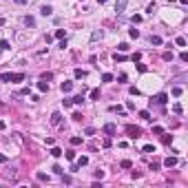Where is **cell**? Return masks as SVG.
<instances>
[{"label": "cell", "instance_id": "obj_1", "mask_svg": "<svg viewBox=\"0 0 188 188\" xmlns=\"http://www.w3.org/2000/svg\"><path fill=\"white\" fill-rule=\"evenodd\" d=\"M0 80H2V82H22V80H25V73H2Z\"/></svg>", "mask_w": 188, "mask_h": 188}, {"label": "cell", "instance_id": "obj_2", "mask_svg": "<svg viewBox=\"0 0 188 188\" xmlns=\"http://www.w3.org/2000/svg\"><path fill=\"white\" fill-rule=\"evenodd\" d=\"M126 133H128V137H131V139H137L142 131H139V126H133V124H128V126H126Z\"/></svg>", "mask_w": 188, "mask_h": 188}, {"label": "cell", "instance_id": "obj_3", "mask_svg": "<svg viewBox=\"0 0 188 188\" xmlns=\"http://www.w3.org/2000/svg\"><path fill=\"white\" fill-rule=\"evenodd\" d=\"M126 5H128V0H117V2H115V11H117V13H124V11H126Z\"/></svg>", "mask_w": 188, "mask_h": 188}, {"label": "cell", "instance_id": "obj_4", "mask_svg": "<svg viewBox=\"0 0 188 188\" xmlns=\"http://www.w3.org/2000/svg\"><path fill=\"white\" fill-rule=\"evenodd\" d=\"M104 133H109V135H115V133H117V126H115L113 122H109V124H104Z\"/></svg>", "mask_w": 188, "mask_h": 188}, {"label": "cell", "instance_id": "obj_5", "mask_svg": "<svg viewBox=\"0 0 188 188\" xmlns=\"http://www.w3.org/2000/svg\"><path fill=\"white\" fill-rule=\"evenodd\" d=\"M177 164H179L177 157H166V159H164V166H166V168H173V166H177Z\"/></svg>", "mask_w": 188, "mask_h": 188}, {"label": "cell", "instance_id": "obj_6", "mask_svg": "<svg viewBox=\"0 0 188 188\" xmlns=\"http://www.w3.org/2000/svg\"><path fill=\"white\" fill-rule=\"evenodd\" d=\"M60 89H62V93H71L73 91V82H62Z\"/></svg>", "mask_w": 188, "mask_h": 188}, {"label": "cell", "instance_id": "obj_7", "mask_svg": "<svg viewBox=\"0 0 188 188\" xmlns=\"http://www.w3.org/2000/svg\"><path fill=\"white\" fill-rule=\"evenodd\" d=\"M166 102H168V95L166 93H159L157 97H155V104H166Z\"/></svg>", "mask_w": 188, "mask_h": 188}, {"label": "cell", "instance_id": "obj_8", "mask_svg": "<svg viewBox=\"0 0 188 188\" xmlns=\"http://www.w3.org/2000/svg\"><path fill=\"white\" fill-rule=\"evenodd\" d=\"M60 122H62V115H60V113H53V115H51V124H53V126H58Z\"/></svg>", "mask_w": 188, "mask_h": 188}, {"label": "cell", "instance_id": "obj_9", "mask_svg": "<svg viewBox=\"0 0 188 188\" xmlns=\"http://www.w3.org/2000/svg\"><path fill=\"white\" fill-rule=\"evenodd\" d=\"M5 177H7V179H11V181H13V179H16V177H18V171H16V168H11V171H7V173H5Z\"/></svg>", "mask_w": 188, "mask_h": 188}, {"label": "cell", "instance_id": "obj_10", "mask_svg": "<svg viewBox=\"0 0 188 188\" xmlns=\"http://www.w3.org/2000/svg\"><path fill=\"white\" fill-rule=\"evenodd\" d=\"M40 13H42V16H51V13H53V7H49V5H44V7L40 9Z\"/></svg>", "mask_w": 188, "mask_h": 188}, {"label": "cell", "instance_id": "obj_11", "mask_svg": "<svg viewBox=\"0 0 188 188\" xmlns=\"http://www.w3.org/2000/svg\"><path fill=\"white\" fill-rule=\"evenodd\" d=\"M35 177H38V181H47L49 184V175L47 173H35Z\"/></svg>", "mask_w": 188, "mask_h": 188}, {"label": "cell", "instance_id": "obj_12", "mask_svg": "<svg viewBox=\"0 0 188 188\" xmlns=\"http://www.w3.org/2000/svg\"><path fill=\"white\" fill-rule=\"evenodd\" d=\"M38 91H42V93H44V91H49V82H44V80H42V82H38Z\"/></svg>", "mask_w": 188, "mask_h": 188}, {"label": "cell", "instance_id": "obj_13", "mask_svg": "<svg viewBox=\"0 0 188 188\" xmlns=\"http://www.w3.org/2000/svg\"><path fill=\"white\" fill-rule=\"evenodd\" d=\"M22 22H25L27 27H35V20H33L31 16H25V20H22Z\"/></svg>", "mask_w": 188, "mask_h": 188}, {"label": "cell", "instance_id": "obj_14", "mask_svg": "<svg viewBox=\"0 0 188 188\" xmlns=\"http://www.w3.org/2000/svg\"><path fill=\"white\" fill-rule=\"evenodd\" d=\"M71 102H73V104H77V106H80V104L84 102V95H82V93H80V95H75V97H73Z\"/></svg>", "mask_w": 188, "mask_h": 188}, {"label": "cell", "instance_id": "obj_15", "mask_svg": "<svg viewBox=\"0 0 188 188\" xmlns=\"http://www.w3.org/2000/svg\"><path fill=\"white\" fill-rule=\"evenodd\" d=\"M139 117H142V120H148V122H153V117H151V113H148V111H139Z\"/></svg>", "mask_w": 188, "mask_h": 188}, {"label": "cell", "instance_id": "obj_16", "mask_svg": "<svg viewBox=\"0 0 188 188\" xmlns=\"http://www.w3.org/2000/svg\"><path fill=\"white\" fill-rule=\"evenodd\" d=\"M75 77H77V80H84V77H86V71H82V69H75Z\"/></svg>", "mask_w": 188, "mask_h": 188}, {"label": "cell", "instance_id": "obj_17", "mask_svg": "<svg viewBox=\"0 0 188 188\" xmlns=\"http://www.w3.org/2000/svg\"><path fill=\"white\" fill-rule=\"evenodd\" d=\"M151 42H153L155 47H159V44H162V38H159V35H151Z\"/></svg>", "mask_w": 188, "mask_h": 188}, {"label": "cell", "instance_id": "obj_18", "mask_svg": "<svg viewBox=\"0 0 188 188\" xmlns=\"http://www.w3.org/2000/svg\"><path fill=\"white\" fill-rule=\"evenodd\" d=\"M0 49H2V51H7V49H11V44H9L7 40H0Z\"/></svg>", "mask_w": 188, "mask_h": 188}, {"label": "cell", "instance_id": "obj_19", "mask_svg": "<svg viewBox=\"0 0 188 188\" xmlns=\"http://www.w3.org/2000/svg\"><path fill=\"white\" fill-rule=\"evenodd\" d=\"M181 93H184V89H181V86H175V89H173V95H175V97H179Z\"/></svg>", "mask_w": 188, "mask_h": 188}, {"label": "cell", "instance_id": "obj_20", "mask_svg": "<svg viewBox=\"0 0 188 188\" xmlns=\"http://www.w3.org/2000/svg\"><path fill=\"white\" fill-rule=\"evenodd\" d=\"M91 100H100V89H93V91H91Z\"/></svg>", "mask_w": 188, "mask_h": 188}, {"label": "cell", "instance_id": "obj_21", "mask_svg": "<svg viewBox=\"0 0 188 188\" xmlns=\"http://www.w3.org/2000/svg\"><path fill=\"white\" fill-rule=\"evenodd\" d=\"M86 164H89V157H80V159H77V166H80V168L86 166Z\"/></svg>", "mask_w": 188, "mask_h": 188}, {"label": "cell", "instance_id": "obj_22", "mask_svg": "<svg viewBox=\"0 0 188 188\" xmlns=\"http://www.w3.org/2000/svg\"><path fill=\"white\" fill-rule=\"evenodd\" d=\"M51 155H53V157H60V155H62V151L58 148V146H53V148H51Z\"/></svg>", "mask_w": 188, "mask_h": 188}, {"label": "cell", "instance_id": "obj_23", "mask_svg": "<svg viewBox=\"0 0 188 188\" xmlns=\"http://www.w3.org/2000/svg\"><path fill=\"white\" fill-rule=\"evenodd\" d=\"M71 144H73V146H80V144H82V137H71Z\"/></svg>", "mask_w": 188, "mask_h": 188}, {"label": "cell", "instance_id": "obj_24", "mask_svg": "<svg viewBox=\"0 0 188 188\" xmlns=\"http://www.w3.org/2000/svg\"><path fill=\"white\" fill-rule=\"evenodd\" d=\"M113 60H115V62H124V60H126V58H124L122 53H115V55H113Z\"/></svg>", "mask_w": 188, "mask_h": 188}, {"label": "cell", "instance_id": "obj_25", "mask_svg": "<svg viewBox=\"0 0 188 188\" xmlns=\"http://www.w3.org/2000/svg\"><path fill=\"white\" fill-rule=\"evenodd\" d=\"M175 42H177V47H186V38H181V35H179Z\"/></svg>", "mask_w": 188, "mask_h": 188}, {"label": "cell", "instance_id": "obj_26", "mask_svg": "<svg viewBox=\"0 0 188 188\" xmlns=\"http://www.w3.org/2000/svg\"><path fill=\"white\" fill-rule=\"evenodd\" d=\"M64 155H67V159H69V162H73V159H75V153H73V151H67Z\"/></svg>", "mask_w": 188, "mask_h": 188}, {"label": "cell", "instance_id": "obj_27", "mask_svg": "<svg viewBox=\"0 0 188 188\" xmlns=\"http://www.w3.org/2000/svg\"><path fill=\"white\" fill-rule=\"evenodd\" d=\"M53 173H55V175H64V171H62V166H58V164L53 166Z\"/></svg>", "mask_w": 188, "mask_h": 188}, {"label": "cell", "instance_id": "obj_28", "mask_svg": "<svg viewBox=\"0 0 188 188\" xmlns=\"http://www.w3.org/2000/svg\"><path fill=\"white\" fill-rule=\"evenodd\" d=\"M153 133L155 135H164V128L162 126H153Z\"/></svg>", "mask_w": 188, "mask_h": 188}, {"label": "cell", "instance_id": "obj_29", "mask_svg": "<svg viewBox=\"0 0 188 188\" xmlns=\"http://www.w3.org/2000/svg\"><path fill=\"white\" fill-rule=\"evenodd\" d=\"M111 111H113V113H120V115H124V109H122V106H111Z\"/></svg>", "mask_w": 188, "mask_h": 188}, {"label": "cell", "instance_id": "obj_30", "mask_svg": "<svg viewBox=\"0 0 188 188\" xmlns=\"http://www.w3.org/2000/svg\"><path fill=\"white\" fill-rule=\"evenodd\" d=\"M55 38H58V40H62V38H64V29H58V31H55Z\"/></svg>", "mask_w": 188, "mask_h": 188}, {"label": "cell", "instance_id": "obj_31", "mask_svg": "<svg viewBox=\"0 0 188 188\" xmlns=\"http://www.w3.org/2000/svg\"><path fill=\"white\" fill-rule=\"evenodd\" d=\"M102 80H104V82H113V75H111V73H104Z\"/></svg>", "mask_w": 188, "mask_h": 188}, {"label": "cell", "instance_id": "obj_32", "mask_svg": "<svg viewBox=\"0 0 188 188\" xmlns=\"http://www.w3.org/2000/svg\"><path fill=\"white\" fill-rule=\"evenodd\" d=\"M162 58H164V62H171L173 60V53H164Z\"/></svg>", "mask_w": 188, "mask_h": 188}, {"label": "cell", "instance_id": "obj_33", "mask_svg": "<svg viewBox=\"0 0 188 188\" xmlns=\"http://www.w3.org/2000/svg\"><path fill=\"white\" fill-rule=\"evenodd\" d=\"M144 153H155V146H151V144L144 146Z\"/></svg>", "mask_w": 188, "mask_h": 188}, {"label": "cell", "instance_id": "obj_34", "mask_svg": "<svg viewBox=\"0 0 188 188\" xmlns=\"http://www.w3.org/2000/svg\"><path fill=\"white\" fill-rule=\"evenodd\" d=\"M128 35H131V38H137V35H139V31H137V29H131V31H128Z\"/></svg>", "mask_w": 188, "mask_h": 188}, {"label": "cell", "instance_id": "obj_35", "mask_svg": "<svg viewBox=\"0 0 188 188\" xmlns=\"http://www.w3.org/2000/svg\"><path fill=\"white\" fill-rule=\"evenodd\" d=\"M120 166H122V168H131V162H128V159H122Z\"/></svg>", "mask_w": 188, "mask_h": 188}, {"label": "cell", "instance_id": "obj_36", "mask_svg": "<svg viewBox=\"0 0 188 188\" xmlns=\"http://www.w3.org/2000/svg\"><path fill=\"white\" fill-rule=\"evenodd\" d=\"M84 133H86V135H95V128H93V126H89V128L84 131Z\"/></svg>", "mask_w": 188, "mask_h": 188}, {"label": "cell", "instance_id": "obj_37", "mask_svg": "<svg viewBox=\"0 0 188 188\" xmlns=\"http://www.w3.org/2000/svg\"><path fill=\"white\" fill-rule=\"evenodd\" d=\"M173 111H175L177 115H179V113H181V104H175V106H173Z\"/></svg>", "mask_w": 188, "mask_h": 188}, {"label": "cell", "instance_id": "obj_38", "mask_svg": "<svg viewBox=\"0 0 188 188\" xmlns=\"http://www.w3.org/2000/svg\"><path fill=\"white\" fill-rule=\"evenodd\" d=\"M104 177V171H95V179H102Z\"/></svg>", "mask_w": 188, "mask_h": 188}, {"label": "cell", "instance_id": "obj_39", "mask_svg": "<svg viewBox=\"0 0 188 188\" xmlns=\"http://www.w3.org/2000/svg\"><path fill=\"white\" fill-rule=\"evenodd\" d=\"M117 49H120V51H128V44H126V42H122L120 47H117Z\"/></svg>", "mask_w": 188, "mask_h": 188}, {"label": "cell", "instance_id": "obj_40", "mask_svg": "<svg viewBox=\"0 0 188 188\" xmlns=\"http://www.w3.org/2000/svg\"><path fill=\"white\" fill-rule=\"evenodd\" d=\"M51 77H53V73H42V80H44V82H47V80H51Z\"/></svg>", "mask_w": 188, "mask_h": 188}, {"label": "cell", "instance_id": "obj_41", "mask_svg": "<svg viewBox=\"0 0 188 188\" xmlns=\"http://www.w3.org/2000/svg\"><path fill=\"white\" fill-rule=\"evenodd\" d=\"M179 60H181V62H188V53H186V51H184V53L179 55Z\"/></svg>", "mask_w": 188, "mask_h": 188}, {"label": "cell", "instance_id": "obj_42", "mask_svg": "<svg viewBox=\"0 0 188 188\" xmlns=\"http://www.w3.org/2000/svg\"><path fill=\"white\" fill-rule=\"evenodd\" d=\"M5 162H7V155H2V153H0V164H5Z\"/></svg>", "mask_w": 188, "mask_h": 188}, {"label": "cell", "instance_id": "obj_43", "mask_svg": "<svg viewBox=\"0 0 188 188\" xmlns=\"http://www.w3.org/2000/svg\"><path fill=\"white\" fill-rule=\"evenodd\" d=\"M5 126H7V124H5V122L0 120V131H5Z\"/></svg>", "mask_w": 188, "mask_h": 188}, {"label": "cell", "instance_id": "obj_44", "mask_svg": "<svg viewBox=\"0 0 188 188\" xmlns=\"http://www.w3.org/2000/svg\"><path fill=\"white\" fill-rule=\"evenodd\" d=\"M16 2H18V5H25V2H27V0H16Z\"/></svg>", "mask_w": 188, "mask_h": 188}, {"label": "cell", "instance_id": "obj_45", "mask_svg": "<svg viewBox=\"0 0 188 188\" xmlns=\"http://www.w3.org/2000/svg\"><path fill=\"white\" fill-rule=\"evenodd\" d=\"M2 25H5V18H0V27H2Z\"/></svg>", "mask_w": 188, "mask_h": 188}]
</instances>
